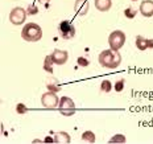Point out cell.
<instances>
[{
	"instance_id": "obj_17",
	"label": "cell",
	"mask_w": 153,
	"mask_h": 144,
	"mask_svg": "<svg viewBox=\"0 0 153 144\" xmlns=\"http://www.w3.org/2000/svg\"><path fill=\"white\" fill-rule=\"evenodd\" d=\"M111 89H112V84H111V81L104 79V81L102 82V85H100V91L102 93H110Z\"/></svg>"
},
{
	"instance_id": "obj_19",
	"label": "cell",
	"mask_w": 153,
	"mask_h": 144,
	"mask_svg": "<svg viewBox=\"0 0 153 144\" xmlns=\"http://www.w3.org/2000/svg\"><path fill=\"white\" fill-rule=\"evenodd\" d=\"M124 15H126L127 19H133V17L136 16V9L128 7V8L126 9V11H124Z\"/></svg>"
},
{
	"instance_id": "obj_8",
	"label": "cell",
	"mask_w": 153,
	"mask_h": 144,
	"mask_svg": "<svg viewBox=\"0 0 153 144\" xmlns=\"http://www.w3.org/2000/svg\"><path fill=\"white\" fill-rule=\"evenodd\" d=\"M53 57V61L56 65H63V63L68 62L69 60V53L66 50H59V49H56L52 54Z\"/></svg>"
},
{
	"instance_id": "obj_25",
	"label": "cell",
	"mask_w": 153,
	"mask_h": 144,
	"mask_svg": "<svg viewBox=\"0 0 153 144\" xmlns=\"http://www.w3.org/2000/svg\"><path fill=\"white\" fill-rule=\"evenodd\" d=\"M45 142H46V143H53V142H54V139H52V137H46Z\"/></svg>"
},
{
	"instance_id": "obj_1",
	"label": "cell",
	"mask_w": 153,
	"mask_h": 144,
	"mask_svg": "<svg viewBox=\"0 0 153 144\" xmlns=\"http://www.w3.org/2000/svg\"><path fill=\"white\" fill-rule=\"evenodd\" d=\"M99 63L103 68L107 69H115L122 63V56L117 50H112V49H107L103 50L99 54Z\"/></svg>"
},
{
	"instance_id": "obj_12",
	"label": "cell",
	"mask_w": 153,
	"mask_h": 144,
	"mask_svg": "<svg viewBox=\"0 0 153 144\" xmlns=\"http://www.w3.org/2000/svg\"><path fill=\"white\" fill-rule=\"evenodd\" d=\"M95 7L100 12H107L112 7V0H95Z\"/></svg>"
},
{
	"instance_id": "obj_15",
	"label": "cell",
	"mask_w": 153,
	"mask_h": 144,
	"mask_svg": "<svg viewBox=\"0 0 153 144\" xmlns=\"http://www.w3.org/2000/svg\"><path fill=\"white\" fill-rule=\"evenodd\" d=\"M53 63H54L53 57L52 56H46L45 60H44V70L52 74L53 73Z\"/></svg>"
},
{
	"instance_id": "obj_22",
	"label": "cell",
	"mask_w": 153,
	"mask_h": 144,
	"mask_svg": "<svg viewBox=\"0 0 153 144\" xmlns=\"http://www.w3.org/2000/svg\"><path fill=\"white\" fill-rule=\"evenodd\" d=\"M76 62H78L79 66H82V68H86V66L90 63V61L87 58H83V57H78V60H76Z\"/></svg>"
},
{
	"instance_id": "obj_24",
	"label": "cell",
	"mask_w": 153,
	"mask_h": 144,
	"mask_svg": "<svg viewBox=\"0 0 153 144\" xmlns=\"http://www.w3.org/2000/svg\"><path fill=\"white\" fill-rule=\"evenodd\" d=\"M49 1L50 0H38V3H41V4H44V5H48L49 4Z\"/></svg>"
},
{
	"instance_id": "obj_6",
	"label": "cell",
	"mask_w": 153,
	"mask_h": 144,
	"mask_svg": "<svg viewBox=\"0 0 153 144\" xmlns=\"http://www.w3.org/2000/svg\"><path fill=\"white\" fill-rule=\"evenodd\" d=\"M27 15L28 12L25 11L24 8L21 7H16L11 11L9 13V21H11L13 25H21L24 24V21L27 20Z\"/></svg>"
},
{
	"instance_id": "obj_2",
	"label": "cell",
	"mask_w": 153,
	"mask_h": 144,
	"mask_svg": "<svg viewBox=\"0 0 153 144\" xmlns=\"http://www.w3.org/2000/svg\"><path fill=\"white\" fill-rule=\"evenodd\" d=\"M21 37L24 38L27 43H37L42 37V29L36 23H28L23 27L21 31Z\"/></svg>"
},
{
	"instance_id": "obj_9",
	"label": "cell",
	"mask_w": 153,
	"mask_h": 144,
	"mask_svg": "<svg viewBox=\"0 0 153 144\" xmlns=\"http://www.w3.org/2000/svg\"><path fill=\"white\" fill-rule=\"evenodd\" d=\"M140 12L145 17H151L153 16V0H144L140 4Z\"/></svg>"
},
{
	"instance_id": "obj_11",
	"label": "cell",
	"mask_w": 153,
	"mask_h": 144,
	"mask_svg": "<svg viewBox=\"0 0 153 144\" xmlns=\"http://www.w3.org/2000/svg\"><path fill=\"white\" fill-rule=\"evenodd\" d=\"M136 46H137L139 50H145L148 48H153V40H149V38H145L143 36H137L136 37Z\"/></svg>"
},
{
	"instance_id": "obj_3",
	"label": "cell",
	"mask_w": 153,
	"mask_h": 144,
	"mask_svg": "<svg viewBox=\"0 0 153 144\" xmlns=\"http://www.w3.org/2000/svg\"><path fill=\"white\" fill-rule=\"evenodd\" d=\"M58 110L63 116H71V115L75 114L76 108H75V104H74V102H73V99H70L68 97H62L59 99Z\"/></svg>"
},
{
	"instance_id": "obj_14",
	"label": "cell",
	"mask_w": 153,
	"mask_h": 144,
	"mask_svg": "<svg viewBox=\"0 0 153 144\" xmlns=\"http://www.w3.org/2000/svg\"><path fill=\"white\" fill-rule=\"evenodd\" d=\"M46 87L49 91H53V93H58L61 91V86H59V82L57 81L56 78H49L46 81Z\"/></svg>"
},
{
	"instance_id": "obj_23",
	"label": "cell",
	"mask_w": 153,
	"mask_h": 144,
	"mask_svg": "<svg viewBox=\"0 0 153 144\" xmlns=\"http://www.w3.org/2000/svg\"><path fill=\"white\" fill-rule=\"evenodd\" d=\"M27 12H28V15H37L38 13V8L36 7V5L30 4L29 7L27 8Z\"/></svg>"
},
{
	"instance_id": "obj_7",
	"label": "cell",
	"mask_w": 153,
	"mask_h": 144,
	"mask_svg": "<svg viewBox=\"0 0 153 144\" xmlns=\"http://www.w3.org/2000/svg\"><path fill=\"white\" fill-rule=\"evenodd\" d=\"M41 103L46 108H56V107H58L59 101H58V97L56 95V93L48 91L41 97Z\"/></svg>"
},
{
	"instance_id": "obj_13",
	"label": "cell",
	"mask_w": 153,
	"mask_h": 144,
	"mask_svg": "<svg viewBox=\"0 0 153 144\" xmlns=\"http://www.w3.org/2000/svg\"><path fill=\"white\" fill-rule=\"evenodd\" d=\"M54 142L59 144H69L71 142V139H70V135L68 132H57L54 136Z\"/></svg>"
},
{
	"instance_id": "obj_18",
	"label": "cell",
	"mask_w": 153,
	"mask_h": 144,
	"mask_svg": "<svg viewBox=\"0 0 153 144\" xmlns=\"http://www.w3.org/2000/svg\"><path fill=\"white\" fill-rule=\"evenodd\" d=\"M108 143H126V136L124 135H115L108 140Z\"/></svg>"
},
{
	"instance_id": "obj_5",
	"label": "cell",
	"mask_w": 153,
	"mask_h": 144,
	"mask_svg": "<svg viewBox=\"0 0 153 144\" xmlns=\"http://www.w3.org/2000/svg\"><path fill=\"white\" fill-rule=\"evenodd\" d=\"M58 33L63 40H71L75 36V27L70 21L63 20L58 25Z\"/></svg>"
},
{
	"instance_id": "obj_16",
	"label": "cell",
	"mask_w": 153,
	"mask_h": 144,
	"mask_svg": "<svg viewBox=\"0 0 153 144\" xmlns=\"http://www.w3.org/2000/svg\"><path fill=\"white\" fill-rule=\"evenodd\" d=\"M82 140H85L87 143H95V134L91 132V131H85L82 134Z\"/></svg>"
},
{
	"instance_id": "obj_4",
	"label": "cell",
	"mask_w": 153,
	"mask_h": 144,
	"mask_svg": "<svg viewBox=\"0 0 153 144\" xmlns=\"http://www.w3.org/2000/svg\"><path fill=\"white\" fill-rule=\"evenodd\" d=\"M124 43H126V34L123 31H115L108 37V44L112 50H119L120 48H123Z\"/></svg>"
},
{
	"instance_id": "obj_10",
	"label": "cell",
	"mask_w": 153,
	"mask_h": 144,
	"mask_svg": "<svg viewBox=\"0 0 153 144\" xmlns=\"http://www.w3.org/2000/svg\"><path fill=\"white\" fill-rule=\"evenodd\" d=\"M74 9L76 12V15L79 16H85L88 12V1L87 0H76L74 4Z\"/></svg>"
},
{
	"instance_id": "obj_20",
	"label": "cell",
	"mask_w": 153,
	"mask_h": 144,
	"mask_svg": "<svg viewBox=\"0 0 153 144\" xmlns=\"http://www.w3.org/2000/svg\"><path fill=\"white\" fill-rule=\"evenodd\" d=\"M16 113H17V114H25V113H28V107L24 106L23 103H19L17 106H16Z\"/></svg>"
},
{
	"instance_id": "obj_26",
	"label": "cell",
	"mask_w": 153,
	"mask_h": 144,
	"mask_svg": "<svg viewBox=\"0 0 153 144\" xmlns=\"http://www.w3.org/2000/svg\"><path fill=\"white\" fill-rule=\"evenodd\" d=\"M132 1H137V0H132Z\"/></svg>"
},
{
	"instance_id": "obj_21",
	"label": "cell",
	"mask_w": 153,
	"mask_h": 144,
	"mask_svg": "<svg viewBox=\"0 0 153 144\" xmlns=\"http://www.w3.org/2000/svg\"><path fill=\"white\" fill-rule=\"evenodd\" d=\"M114 89L116 90L117 93H120L124 89V79H119V81L115 84V86H114Z\"/></svg>"
}]
</instances>
